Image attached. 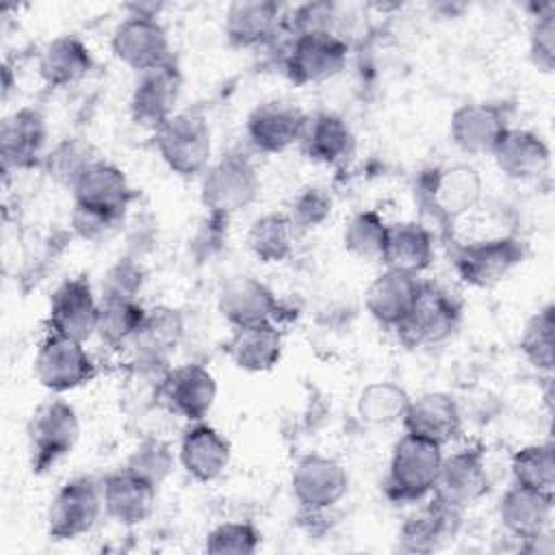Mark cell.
Here are the masks:
<instances>
[{
    "label": "cell",
    "instance_id": "6da1fadb",
    "mask_svg": "<svg viewBox=\"0 0 555 555\" xmlns=\"http://www.w3.org/2000/svg\"><path fill=\"white\" fill-rule=\"evenodd\" d=\"M442 457V444L405 431L392 449L386 494L397 503L425 499L434 492Z\"/></svg>",
    "mask_w": 555,
    "mask_h": 555
},
{
    "label": "cell",
    "instance_id": "7a4b0ae2",
    "mask_svg": "<svg viewBox=\"0 0 555 555\" xmlns=\"http://www.w3.org/2000/svg\"><path fill=\"white\" fill-rule=\"evenodd\" d=\"M154 141L165 165L182 178L199 176L210 165L212 134L199 111L173 113L154 130Z\"/></svg>",
    "mask_w": 555,
    "mask_h": 555
},
{
    "label": "cell",
    "instance_id": "3957f363",
    "mask_svg": "<svg viewBox=\"0 0 555 555\" xmlns=\"http://www.w3.org/2000/svg\"><path fill=\"white\" fill-rule=\"evenodd\" d=\"M260 191V178L251 160L243 154H223L202 173L199 199L208 215L228 219L254 204Z\"/></svg>",
    "mask_w": 555,
    "mask_h": 555
},
{
    "label": "cell",
    "instance_id": "277c9868",
    "mask_svg": "<svg viewBox=\"0 0 555 555\" xmlns=\"http://www.w3.org/2000/svg\"><path fill=\"white\" fill-rule=\"evenodd\" d=\"M460 317L462 304L451 291L431 282H423L412 310L395 327V332L399 340L410 349L438 345L457 330Z\"/></svg>",
    "mask_w": 555,
    "mask_h": 555
},
{
    "label": "cell",
    "instance_id": "5b68a950",
    "mask_svg": "<svg viewBox=\"0 0 555 555\" xmlns=\"http://www.w3.org/2000/svg\"><path fill=\"white\" fill-rule=\"evenodd\" d=\"M26 434L30 466L35 473H43L74 449L80 434L78 414L63 399L43 401L33 412Z\"/></svg>",
    "mask_w": 555,
    "mask_h": 555
},
{
    "label": "cell",
    "instance_id": "8992f818",
    "mask_svg": "<svg viewBox=\"0 0 555 555\" xmlns=\"http://www.w3.org/2000/svg\"><path fill=\"white\" fill-rule=\"evenodd\" d=\"M102 509V486L91 477H74L59 488L48 505V535L54 540H76L95 527Z\"/></svg>",
    "mask_w": 555,
    "mask_h": 555
},
{
    "label": "cell",
    "instance_id": "52a82bcc",
    "mask_svg": "<svg viewBox=\"0 0 555 555\" xmlns=\"http://www.w3.org/2000/svg\"><path fill=\"white\" fill-rule=\"evenodd\" d=\"M349 54V43L338 33H299L284 59V72L295 85L321 82L336 76Z\"/></svg>",
    "mask_w": 555,
    "mask_h": 555
},
{
    "label": "cell",
    "instance_id": "ba28073f",
    "mask_svg": "<svg viewBox=\"0 0 555 555\" xmlns=\"http://www.w3.org/2000/svg\"><path fill=\"white\" fill-rule=\"evenodd\" d=\"M33 371L37 382L52 392L74 390L89 384L98 373L80 340L52 332L39 345Z\"/></svg>",
    "mask_w": 555,
    "mask_h": 555
},
{
    "label": "cell",
    "instance_id": "9c48e42d",
    "mask_svg": "<svg viewBox=\"0 0 555 555\" xmlns=\"http://www.w3.org/2000/svg\"><path fill=\"white\" fill-rule=\"evenodd\" d=\"M490 490L486 449L470 444L442 457V466L434 486V499L462 512L483 499Z\"/></svg>",
    "mask_w": 555,
    "mask_h": 555
},
{
    "label": "cell",
    "instance_id": "30bf717a",
    "mask_svg": "<svg viewBox=\"0 0 555 555\" xmlns=\"http://www.w3.org/2000/svg\"><path fill=\"white\" fill-rule=\"evenodd\" d=\"M525 260V245L514 236H496L460 245L453 254L457 275L477 288L505 280Z\"/></svg>",
    "mask_w": 555,
    "mask_h": 555
},
{
    "label": "cell",
    "instance_id": "8fae6325",
    "mask_svg": "<svg viewBox=\"0 0 555 555\" xmlns=\"http://www.w3.org/2000/svg\"><path fill=\"white\" fill-rule=\"evenodd\" d=\"M74 208L104 217L121 225L128 206L137 197L126 173L106 160L93 163L72 189Z\"/></svg>",
    "mask_w": 555,
    "mask_h": 555
},
{
    "label": "cell",
    "instance_id": "7c38bea8",
    "mask_svg": "<svg viewBox=\"0 0 555 555\" xmlns=\"http://www.w3.org/2000/svg\"><path fill=\"white\" fill-rule=\"evenodd\" d=\"M98 319L100 304L85 275L67 278L54 288L48 308V332L85 343L95 334Z\"/></svg>",
    "mask_w": 555,
    "mask_h": 555
},
{
    "label": "cell",
    "instance_id": "4fadbf2b",
    "mask_svg": "<svg viewBox=\"0 0 555 555\" xmlns=\"http://www.w3.org/2000/svg\"><path fill=\"white\" fill-rule=\"evenodd\" d=\"M111 48L113 54L137 74L173 61L167 30L156 17L128 15L115 26Z\"/></svg>",
    "mask_w": 555,
    "mask_h": 555
},
{
    "label": "cell",
    "instance_id": "5bb4252c",
    "mask_svg": "<svg viewBox=\"0 0 555 555\" xmlns=\"http://www.w3.org/2000/svg\"><path fill=\"white\" fill-rule=\"evenodd\" d=\"M180 91H182V74L176 61L139 72L132 87V95H130L132 119L139 126L156 130L176 113Z\"/></svg>",
    "mask_w": 555,
    "mask_h": 555
},
{
    "label": "cell",
    "instance_id": "9a60e30c",
    "mask_svg": "<svg viewBox=\"0 0 555 555\" xmlns=\"http://www.w3.org/2000/svg\"><path fill=\"white\" fill-rule=\"evenodd\" d=\"M512 106L505 102H468L453 111L451 141L466 154H492L509 128Z\"/></svg>",
    "mask_w": 555,
    "mask_h": 555
},
{
    "label": "cell",
    "instance_id": "2e32d148",
    "mask_svg": "<svg viewBox=\"0 0 555 555\" xmlns=\"http://www.w3.org/2000/svg\"><path fill=\"white\" fill-rule=\"evenodd\" d=\"M291 488L304 509L323 512L347 494L349 475L334 457L310 453L295 464Z\"/></svg>",
    "mask_w": 555,
    "mask_h": 555
},
{
    "label": "cell",
    "instance_id": "e0dca14e",
    "mask_svg": "<svg viewBox=\"0 0 555 555\" xmlns=\"http://www.w3.org/2000/svg\"><path fill=\"white\" fill-rule=\"evenodd\" d=\"M421 195L440 221H453L479 202L481 178L468 165L436 169L423 180Z\"/></svg>",
    "mask_w": 555,
    "mask_h": 555
},
{
    "label": "cell",
    "instance_id": "ac0fdd59",
    "mask_svg": "<svg viewBox=\"0 0 555 555\" xmlns=\"http://www.w3.org/2000/svg\"><path fill=\"white\" fill-rule=\"evenodd\" d=\"M48 128L37 108L24 106L7 115L0 124V158L4 171L30 169L46 158Z\"/></svg>",
    "mask_w": 555,
    "mask_h": 555
},
{
    "label": "cell",
    "instance_id": "d6986e66",
    "mask_svg": "<svg viewBox=\"0 0 555 555\" xmlns=\"http://www.w3.org/2000/svg\"><path fill=\"white\" fill-rule=\"evenodd\" d=\"M308 117L293 104L269 100L258 104L245 124L251 145L264 154H280L299 143Z\"/></svg>",
    "mask_w": 555,
    "mask_h": 555
},
{
    "label": "cell",
    "instance_id": "ffe728a7",
    "mask_svg": "<svg viewBox=\"0 0 555 555\" xmlns=\"http://www.w3.org/2000/svg\"><path fill=\"white\" fill-rule=\"evenodd\" d=\"M217 399V382L208 369L202 364H182L169 369L163 388L160 401L178 416L195 423L204 421Z\"/></svg>",
    "mask_w": 555,
    "mask_h": 555
},
{
    "label": "cell",
    "instance_id": "44dd1931",
    "mask_svg": "<svg viewBox=\"0 0 555 555\" xmlns=\"http://www.w3.org/2000/svg\"><path fill=\"white\" fill-rule=\"evenodd\" d=\"M102 503L104 514L124 527L145 522L156 505V486L137 473L121 468L104 477Z\"/></svg>",
    "mask_w": 555,
    "mask_h": 555
},
{
    "label": "cell",
    "instance_id": "7402d4cb",
    "mask_svg": "<svg viewBox=\"0 0 555 555\" xmlns=\"http://www.w3.org/2000/svg\"><path fill=\"white\" fill-rule=\"evenodd\" d=\"M553 501V492H540L514 483L499 503V518L514 538L529 544L548 533Z\"/></svg>",
    "mask_w": 555,
    "mask_h": 555
},
{
    "label": "cell",
    "instance_id": "603a6c76",
    "mask_svg": "<svg viewBox=\"0 0 555 555\" xmlns=\"http://www.w3.org/2000/svg\"><path fill=\"white\" fill-rule=\"evenodd\" d=\"M421 284L423 282L418 280V275L386 269L369 284L364 293L366 310L377 323L395 330L412 310L421 293Z\"/></svg>",
    "mask_w": 555,
    "mask_h": 555
},
{
    "label": "cell",
    "instance_id": "cb8c5ba5",
    "mask_svg": "<svg viewBox=\"0 0 555 555\" xmlns=\"http://www.w3.org/2000/svg\"><path fill=\"white\" fill-rule=\"evenodd\" d=\"M230 442L208 423L195 421L180 440V464L197 481L217 479L230 464Z\"/></svg>",
    "mask_w": 555,
    "mask_h": 555
},
{
    "label": "cell",
    "instance_id": "d4e9b609",
    "mask_svg": "<svg viewBox=\"0 0 555 555\" xmlns=\"http://www.w3.org/2000/svg\"><path fill=\"white\" fill-rule=\"evenodd\" d=\"M408 434L447 444L457 438L462 429V412L455 399L447 392H425L410 399V405L401 418Z\"/></svg>",
    "mask_w": 555,
    "mask_h": 555
},
{
    "label": "cell",
    "instance_id": "484cf974",
    "mask_svg": "<svg viewBox=\"0 0 555 555\" xmlns=\"http://www.w3.org/2000/svg\"><path fill=\"white\" fill-rule=\"evenodd\" d=\"M457 509L431 499L427 505L412 512L399 531L401 548L408 553H431L451 542L460 529Z\"/></svg>",
    "mask_w": 555,
    "mask_h": 555
},
{
    "label": "cell",
    "instance_id": "4316f807",
    "mask_svg": "<svg viewBox=\"0 0 555 555\" xmlns=\"http://www.w3.org/2000/svg\"><path fill=\"white\" fill-rule=\"evenodd\" d=\"M219 312L232 327L273 321L278 314V297L264 282L251 275H238L221 288Z\"/></svg>",
    "mask_w": 555,
    "mask_h": 555
},
{
    "label": "cell",
    "instance_id": "83f0119b",
    "mask_svg": "<svg viewBox=\"0 0 555 555\" xmlns=\"http://www.w3.org/2000/svg\"><path fill=\"white\" fill-rule=\"evenodd\" d=\"M282 347L284 338L273 321L234 327L230 340L225 343L230 360L247 373L271 371L282 358Z\"/></svg>",
    "mask_w": 555,
    "mask_h": 555
},
{
    "label": "cell",
    "instance_id": "f1b7e54d",
    "mask_svg": "<svg viewBox=\"0 0 555 555\" xmlns=\"http://www.w3.org/2000/svg\"><path fill=\"white\" fill-rule=\"evenodd\" d=\"M492 156L499 171L512 180H531L544 173L551 163L546 141L540 134L520 128H507L492 150Z\"/></svg>",
    "mask_w": 555,
    "mask_h": 555
},
{
    "label": "cell",
    "instance_id": "f546056e",
    "mask_svg": "<svg viewBox=\"0 0 555 555\" xmlns=\"http://www.w3.org/2000/svg\"><path fill=\"white\" fill-rule=\"evenodd\" d=\"M280 24V4L273 0H236L228 4L223 33L234 48H254L269 41Z\"/></svg>",
    "mask_w": 555,
    "mask_h": 555
},
{
    "label": "cell",
    "instance_id": "4dcf8cb0",
    "mask_svg": "<svg viewBox=\"0 0 555 555\" xmlns=\"http://www.w3.org/2000/svg\"><path fill=\"white\" fill-rule=\"evenodd\" d=\"M93 69L89 46L76 35H61L39 54V76L48 87H69Z\"/></svg>",
    "mask_w": 555,
    "mask_h": 555
},
{
    "label": "cell",
    "instance_id": "1f68e13d",
    "mask_svg": "<svg viewBox=\"0 0 555 555\" xmlns=\"http://www.w3.org/2000/svg\"><path fill=\"white\" fill-rule=\"evenodd\" d=\"M304 154L323 165H336L353 154L356 139L349 124L336 113H317L308 117L299 139Z\"/></svg>",
    "mask_w": 555,
    "mask_h": 555
},
{
    "label": "cell",
    "instance_id": "d6a6232c",
    "mask_svg": "<svg viewBox=\"0 0 555 555\" xmlns=\"http://www.w3.org/2000/svg\"><path fill=\"white\" fill-rule=\"evenodd\" d=\"M382 262L386 264V269H397L412 275L423 273L434 262L431 232L416 221H401L388 225Z\"/></svg>",
    "mask_w": 555,
    "mask_h": 555
},
{
    "label": "cell",
    "instance_id": "836d02e7",
    "mask_svg": "<svg viewBox=\"0 0 555 555\" xmlns=\"http://www.w3.org/2000/svg\"><path fill=\"white\" fill-rule=\"evenodd\" d=\"M295 236L297 228L286 212H267L251 221L247 247L262 262H284L293 256Z\"/></svg>",
    "mask_w": 555,
    "mask_h": 555
},
{
    "label": "cell",
    "instance_id": "e575fe53",
    "mask_svg": "<svg viewBox=\"0 0 555 555\" xmlns=\"http://www.w3.org/2000/svg\"><path fill=\"white\" fill-rule=\"evenodd\" d=\"M145 314L137 299H102L95 334L108 347H126L143 327Z\"/></svg>",
    "mask_w": 555,
    "mask_h": 555
},
{
    "label": "cell",
    "instance_id": "d590c367",
    "mask_svg": "<svg viewBox=\"0 0 555 555\" xmlns=\"http://www.w3.org/2000/svg\"><path fill=\"white\" fill-rule=\"evenodd\" d=\"M98 160L100 158H98L93 145L85 139L74 137V139H63L61 143H56L52 147V152L46 154L41 165L46 167L48 176L56 184L67 186L72 191L74 184L82 178V173Z\"/></svg>",
    "mask_w": 555,
    "mask_h": 555
},
{
    "label": "cell",
    "instance_id": "8d00e7d4",
    "mask_svg": "<svg viewBox=\"0 0 555 555\" xmlns=\"http://www.w3.org/2000/svg\"><path fill=\"white\" fill-rule=\"evenodd\" d=\"M388 236V223L375 210H360L356 212L345 230H343V245L345 249L366 262L382 260L384 247Z\"/></svg>",
    "mask_w": 555,
    "mask_h": 555
},
{
    "label": "cell",
    "instance_id": "74e56055",
    "mask_svg": "<svg viewBox=\"0 0 555 555\" xmlns=\"http://www.w3.org/2000/svg\"><path fill=\"white\" fill-rule=\"evenodd\" d=\"M512 475L514 483L540 490V492H553L555 488V460H553V442H538L527 444L518 449L512 455Z\"/></svg>",
    "mask_w": 555,
    "mask_h": 555
},
{
    "label": "cell",
    "instance_id": "f35d334b",
    "mask_svg": "<svg viewBox=\"0 0 555 555\" xmlns=\"http://www.w3.org/2000/svg\"><path fill=\"white\" fill-rule=\"evenodd\" d=\"M410 399L412 397L401 386L392 382H375L362 390L358 399V412L366 423L388 425L403 418Z\"/></svg>",
    "mask_w": 555,
    "mask_h": 555
},
{
    "label": "cell",
    "instance_id": "ab89813d",
    "mask_svg": "<svg viewBox=\"0 0 555 555\" xmlns=\"http://www.w3.org/2000/svg\"><path fill=\"white\" fill-rule=\"evenodd\" d=\"M555 308L546 304L533 312L520 334V351L531 366L551 373L553 371V330H555Z\"/></svg>",
    "mask_w": 555,
    "mask_h": 555
},
{
    "label": "cell",
    "instance_id": "60d3db41",
    "mask_svg": "<svg viewBox=\"0 0 555 555\" xmlns=\"http://www.w3.org/2000/svg\"><path fill=\"white\" fill-rule=\"evenodd\" d=\"M173 464H176V457H173L169 442L152 436V438H143L132 449V453L126 462V468L158 488L173 470Z\"/></svg>",
    "mask_w": 555,
    "mask_h": 555
},
{
    "label": "cell",
    "instance_id": "b9f144b4",
    "mask_svg": "<svg viewBox=\"0 0 555 555\" xmlns=\"http://www.w3.org/2000/svg\"><path fill=\"white\" fill-rule=\"evenodd\" d=\"M529 59L540 72L555 67V4H544L533 15L529 30Z\"/></svg>",
    "mask_w": 555,
    "mask_h": 555
},
{
    "label": "cell",
    "instance_id": "7bdbcfd3",
    "mask_svg": "<svg viewBox=\"0 0 555 555\" xmlns=\"http://www.w3.org/2000/svg\"><path fill=\"white\" fill-rule=\"evenodd\" d=\"M260 544V533L251 522H221L208 535L204 548L208 553L251 555Z\"/></svg>",
    "mask_w": 555,
    "mask_h": 555
},
{
    "label": "cell",
    "instance_id": "ee69618b",
    "mask_svg": "<svg viewBox=\"0 0 555 555\" xmlns=\"http://www.w3.org/2000/svg\"><path fill=\"white\" fill-rule=\"evenodd\" d=\"M286 215L291 217L297 232L317 228L332 215V197L321 186H306L295 195Z\"/></svg>",
    "mask_w": 555,
    "mask_h": 555
},
{
    "label": "cell",
    "instance_id": "f6af8a7d",
    "mask_svg": "<svg viewBox=\"0 0 555 555\" xmlns=\"http://www.w3.org/2000/svg\"><path fill=\"white\" fill-rule=\"evenodd\" d=\"M143 286V269L132 258H119L102 280V299H137Z\"/></svg>",
    "mask_w": 555,
    "mask_h": 555
},
{
    "label": "cell",
    "instance_id": "bcb514c9",
    "mask_svg": "<svg viewBox=\"0 0 555 555\" xmlns=\"http://www.w3.org/2000/svg\"><path fill=\"white\" fill-rule=\"evenodd\" d=\"M336 22H338V7L334 2H308L297 7L293 13L295 35L314 33V30L338 33Z\"/></svg>",
    "mask_w": 555,
    "mask_h": 555
}]
</instances>
